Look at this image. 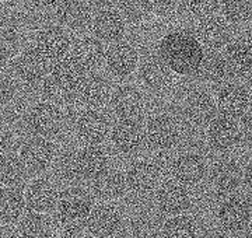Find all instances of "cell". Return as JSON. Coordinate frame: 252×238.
Segmentation results:
<instances>
[{
  "label": "cell",
  "instance_id": "29",
  "mask_svg": "<svg viewBox=\"0 0 252 238\" xmlns=\"http://www.w3.org/2000/svg\"><path fill=\"white\" fill-rule=\"evenodd\" d=\"M27 168L20 157L10 153L0 154V183L9 188H16L24 181Z\"/></svg>",
  "mask_w": 252,
  "mask_h": 238
},
{
  "label": "cell",
  "instance_id": "13",
  "mask_svg": "<svg viewBox=\"0 0 252 238\" xmlns=\"http://www.w3.org/2000/svg\"><path fill=\"white\" fill-rule=\"evenodd\" d=\"M109 133L108 118L98 110H87L76 120V135L89 147L101 145Z\"/></svg>",
  "mask_w": 252,
  "mask_h": 238
},
{
  "label": "cell",
  "instance_id": "19",
  "mask_svg": "<svg viewBox=\"0 0 252 238\" xmlns=\"http://www.w3.org/2000/svg\"><path fill=\"white\" fill-rule=\"evenodd\" d=\"M26 208L34 213H46L54 210L59 201L58 189L46 179H34L27 185L24 193Z\"/></svg>",
  "mask_w": 252,
  "mask_h": 238
},
{
  "label": "cell",
  "instance_id": "6",
  "mask_svg": "<svg viewBox=\"0 0 252 238\" xmlns=\"http://www.w3.org/2000/svg\"><path fill=\"white\" fill-rule=\"evenodd\" d=\"M56 219L63 229H80L90 214L93 205L86 195L69 192L59 198L56 205Z\"/></svg>",
  "mask_w": 252,
  "mask_h": 238
},
{
  "label": "cell",
  "instance_id": "20",
  "mask_svg": "<svg viewBox=\"0 0 252 238\" xmlns=\"http://www.w3.org/2000/svg\"><path fill=\"white\" fill-rule=\"evenodd\" d=\"M144 140V132L137 120L119 119L111 130V142L121 153L137 151Z\"/></svg>",
  "mask_w": 252,
  "mask_h": 238
},
{
  "label": "cell",
  "instance_id": "39",
  "mask_svg": "<svg viewBox=\"0 0 252 238\" xmlns=\"http://www.w3.org/2000/svg\"><path fill=\"white\" fill-rule=\"evenodd\" d=\"M10 58V49L1 39H0V70L7 64Z\"/></svg>",
  "mask_w": 252,
  "mask_h": 238
},
{
  "label": "cell",
  "instance_id": "27",
  "mask_svg": "<svg viewBox=\"0 0 252 238\" xmlns=\"http://www.w3.org/2000/svg\"><path fill=\"white\" fill-rule=\"evenodd\" d=\"M18 236L21 238H51L52 221L42 213L30 211L18 221Z\"/></svg>",
  "mask_w": 252,
  "mask_h": 238
},
{
  "label": "cell",
  "instance_id": "17",
  "mask_svg": "<svg viewBox=\"0 0 252 238\" xmlns=\"http://www.w3.org/2000/svg\"><path fill=\"white\" fill-rule=\"evenodd\" d=\"M104 62L108 70L117 77H127L139 66V54L127 42H115L105 51Z\"/></svg>",
  "mask_w": 252,
  "mask_h": 238
},
{
  "label": "cell",
  "instance_id": "42",
  "mask_svg": "<svg viewBox=\"0 0 252 238\" xmlns=\"http://www.w3.org/2000/svg\"><path fill=\"white\" fill-rule=\"evenodd\" d=\"M241 238H250V237H248V236H245V237H241Z\"/></svg>",
  "mask_w": 252,
  "mask_h": 238
},
{
  "label": "cell",
  "instance_id": "41",
  "mask_svg": "<svg viewBox=\"0 0 252 238\" xmlns=\"http://www.w3.org/2000/svg\"><path fill=\"white\" fill-rule=\"evenodd\" d=\"M4 26H6V16H4V13L0 10V31L4 28Z\"/></svg>",
  "mask_w": 252,
  "mask_h": 238
},
{
  "label": "cell",
  "instance_id": "9",
  "mask_svg": "<svg viewBox=\"0 0 252 238\" xmlns=\"http://www.w3.org/2000/svg\"><path fill=\"white\" fill-rule=\"evenodd\" d=\"M189 191L177 181H165L156 189V206L165 216H180L190 208Z\"/></svg>",
  "mask_w": 252,
  "mask_h": 238
},
{
  "label": "cell",
  "instance_id": "8",
  "mask_svg": "<svg viewBox=\"0 0 252 238\" xmlns=\"http://www.w3.org/2000/svg\"><path fill=\"white\" fill-rule=\"evenodd\" d=\"M124 224L122 213L111 203H101L91 209L84 226L94 238H112Z\"/></svg>",
  "mask_w": 252,
  "mask_h": 238
},
{
  "label": "cell",
  "instance_id": "1",
  "mask_svg": "<svg viewBox=\"0 0 252 238\" xmlns=\"http://www.w3.org/2000/svg\"><path fill=\"white\" fill-rule=\"evenodd\" d=\"M72 45V38L59 28L39 31L34 42L27 46L14 60V72L21 82L36 86L45 80L52 64L66 55Z\"/></svg>",
  "mask_w": 252,
  "mask_h": 238
},
{
  "label": "cell",
  "instance_id": "15",
  "mask_svg": "<svg viewBox=\"0 0 252 238\" xmlns=\"http://www.w3.org/2000/svg\"><path fill=\"white\" fill-rule=\"evenodd\" d=\"M241 139V130L234 119L219 115L207 125L209 145L216 151H230Z\"/></svg>",
  "mask_w": 252,
  "mask_h": 238
},
{
  "label": "cell",
  "instance_id": "34",
  "mask_svg": "<svg viewBox=\"0 0 252 238\" xmlns=\"http://www.w3.org/2000/svg\"><path fill=\"white\" fill-rule=\"evenodd\" d=\"M224 21L228 24H244L252 17V3L250 0H231L220 3Z\"/></svg>",
  "mask_w": 252,
  "mask_h": 238
},
{
  "label": "cell",
  "instance_id": "40",
  "mask_svg": "<svg viewBox=\"0 0 252 238\" xmlns=\"http://www.w3.org/2000/svg\"><path fill=\"white\" fill-rule=\"evenodd\" d=\"M196 238H227L223 231H220V230H206V231H203L202 234H198V237Z\"/></svg>",
  "mask_w": 252,
  "mask_h": 238
},
{
  "label": "cell",
  "instance_id": "36",
  "mask_svg": "<svg viewBox=\"0 0 252 238\" xmlns=\"http://www.w3.org/2000/svg\"><path fill=\"white\" fill-rule=\"evenodd\" d=\"M16 94V84L9 74L0 72V108L7 105L14 98Z\"/></svg>",
  "mask_w": 252,
  "mask_h": 238
},
{
  "label": "cell",
  "instance_id": "38",
  "mask_svg": "<svg viewBox=\"0 0 252 238\" xmlns=\"http://www.w3.org/2000/svg\"><path fill=\"white\" fill-rule=\"evenodd\" d=\"M55 238H90L81 229H63Z\"/></svg>",
  "mask_w": 252,
  "mask_h": 238
},
{
  "label": "cell",
  "instance_id": "16",
  "mask_svg": "<svg viewBox=\"0 0 252 238\" xmlns=\"http://www.w3.org/2000/svg\"><path fill=\"white\" fill-rule=\"evenodd\" d=\"M171 173L175 181L185 188L193 186L205 179L207 164L205 158L196 153H182L172 161Z\"/></svg>",
  "mask_w": 252,
  "mask_h": 238
},
{
  "label": "cell",
  "instance_id": "30",
  "mask_svg": "<svg viewBox=\"0 0 252 238\" xmlns=\"http://www.w3.org/2000/svg\"><path fill=\"white\" fill-rule=\"evenodd\" d=\"M198 234V223L188 214L170 217L161 227V238H196Z\"/></svg>",
  "mask_w": 252,
  "mask_h": 238
},
{
  "label": "cell",
  "instance_id": "32",
  "mask_svg": "<svg viewBox=\"0 0 252 238\" xmlns=\"http://www.w3.org/2000/svg\"><path fill=\"white\" fill-rule=\"evenodd\" d=\"M228 66L225 63L224 56L217 52H207L203 55L202 63L199 66V74L203 80L210 83H220L228 74Z\"/></svg>",
  "mask_w": 252,
  "mask_h": 238
},
{
  "label": "cell",
  "instance_id": "21",
  "mask_svg": "<svg viewBox=\"0 0 252 238\" xmlns=\"http://www.w3.org/2000/svg\"><path fill=\"white\" fill-rule=\"evenodd\" d=\"M94 38L99 42H119L125 34V20L117 10H101L91 23Z\"/></svg>",
  "mask_w": 252,
  "mask_h": 238
},
{
  "label": "cell",
  "instance_id": "31",
  "mask_svg": "<svg viewBox=\"0 0 252 238\" xmlns=\"http://www.w3.org/2000/svg\"><path fill=\"white\" fill-rule=\"evenodd\" d=\"M127 185L125 177L119 173L104 174L94 183V193L102 201H117L125 195Z\"/></svg>",
  "mask_w": 252,
  "mask_h": 238
},
{
  "label": "cell",
  "instance_id": "35",
  "mask_svg": "<svg viewBox=\"0 0 252 238\" xmlns=\"http://www.w3.org/2000/svg\"><path fill=\"white\" fill-rule=\"evenodd\" d=\"M185 7L199 20L215 16V11L220 9V3L216 1H189L185 3Z\"/></svg>",
  "mask_w": 252,
  "mask_h": 238
},
{
  "label": "cell",
  "instance_id": "3",
  "mask_svg": "<svg viewBox=\"0 0 252 238\" xmlns=\"http://www.w3.org/2000/svg\"><path fill=\"white\" fill-rule=\"evenodd\" d=\"M26 126L39 138H52L61 132L63 126V114L54 102H36L27 111Z\"/></svg>",
  "mask_w": 252,
  "mask_h": 238
},
{
  "label": "cell",
  "instance_id": "37",
  "mask_svg": "<svg viewBox=\"0 0 252 238\" xmlns=\"http://www.w3.org/2000/svg\"><path fill=\"white\" fill-rule=\"evenodd\" d=\"M13 143V136L7 126H4L3 123H0V154L6 153L7 149Z\"/></svg>",
  "mask_w": 252,
  "mask_h": 238
},
{
  "label": "cell",
  "instance_id": "7",
  "mask_svg": "<svg viewBox=\"0 0 252 238\" xmlns=\"http://www.w3.org/2000/svg\"><path fill=\"white\" fill-rule=\"evenodd\" d=\"M216 107L223 117L230 119L243 118L250 110L251 95L248 89L238 83H225L216 95Z\"/></svg>",
  "mask_w": 252,
  "mask_h": 238
},
{
  "label": "cell",
  "instance_id": "18",
  "mask_svg": "<svg viewBox=\"0 0 252 238\" xmlns=\"http://www.w3.org/2000/svg\"><path fill=\"white\" fill-rule=\"evenodd\" d=\"M111 107L119 119L137 120L143 112V95L133 86H121L111 95Z\"/></svg>",
  "mask_w": 252,
  "mask_h": 238
},
{
  "label": "cell",
  "instance_id": "22",
  "mask_svg": "<svg viewBox=\"0 0 252 238\" xmlns=\"http://www.w3.org/2000/svg\"><path fill=\"white\" fill-rule=\"evenodd\" d=\"M184 111L190 123L196 126H207L216 118V101L207 92L193 91L187 97Z\"/></svg>",
  "mask_w": 252,
  "mask_h": 238
},
{
  "label": "cell",
  "instance_id": "28",
  "mask_svg": "<svg viewBox=\"0 0 252 238\" xmlns=\"http://www.w3.org/2000/svg\"><path fill=\"white\" fill-rule=\"evenodd\" d=\"M140 79L152 90H162L171 82V72L158 58H149L140 66Z\"/></svg>",
  "mask_w": 252,
  "mask_h": 238
},
{
  "label": "cell",
  "instance_id": "23",
  "mask_svg": "<svg viewBox=\"0 0 252 238\" xmlns=\"http://www.w3.org/2000/svg\"><path fill=\"white\" fill-rule=\"evenodd\" d=\"M209 178L219 192H233L243 182V170L234 160L223 158L212 165Z\"/></svg>",
  "mask_w": 252,
  "mask_h": 238
},
{
  "label": "cell",
  "instance_id": "25",
  "mask_svg": "<svg viewBox=\"0 0 252 238\" xmlns=\"http://www.w3.org/2000/svg\"><path fill=\"white\" fill-rule=\"evenodd\" d=\"M109 100V84L98 73H91L79 92L80 104L87 105L90 110H97Z\"/></svg>",
  "mask_w": 252,
  "mask_h": 238
},
{
  "label": "cell",
  "instance_id": "5",
  "mask_svg": "<svg viewBox=\"0 0 252 238\" xmlns=\"http://www.w3.org/2000/svg\"><path fill=\"white\" fill-rule=\"evenodd\" d=\"M216 219L225 233L243 234L251 223V206L243 196H230L219 205Z\"/></svg>",
  "mask_w": 252,
  "mask_h": 238
},
{
  "label": "cell",
  "instance_id": "4",
  "mask_svg": "<svg viewBox=\"0 0 252 238\" xmlns=\"http://www.w3.org/2000/svg\"><path fill=\"white\" fill-rule=\"evenodd\" d=\"M109 158L98 146L84 147L76 151L69 163V173L86 181H97L108 173Z\"/></svg>",
  "mask_w": 252,
  "mask_h": 238
},
{
  "label": "cell",
  "instance_id": "24",
  "mask_svg": "<svg viewBox=\"0 0 252 238\" xmlns=\"http://www.w3.org/2000/svg\"><path fill=\"white\" fill-rule=\"evenodd\" d=\"M223 56L228 66V70L241 76L250 74L252 63V44L250 35L230 41V44L225 46Z\"/></svg>",
  "mask_w": 252,
  "mask_h": 238
},
{
  "label": "cell",
  "instance_id": "26",
  "mask_svg": "<svg viewBox=\"0 0 252 238\" xmlns=\"http://www.w3.org/2000/svg\"><path fill=\"white\" fill-rule=\"evenodd\" d=\"M26 210L24 193L18 188H0V221L4 224L16 223Z\"/></svg>",
  "mask_w": 252,
  "mask_h": 238
},
{
  "label": "cell",
  "instance_id": "11",
  "mask_svg": "<svg viewBox=\"0 0 252 238\" xmlns=\"http://www.w3.org/2000/svg\"><path fill=\"white\" fill-rule=\"evenodd\" d=\"M126 185L140 196L149 195L160 186L161 168L149 160H139L129 167L125 177Z\"/></svg>",
  "mask_w": 252,
  "mask_h": 238
},
{
  "label": "cell",
  "instance_id": "33",
  "mask_svg": "<svg viewBox=\"0 0 252 238\" xmlns=\"http://www.w3.org/2000/svg\"><path fill=\"white\" fill-rule=\"evenodd\" d=\"M56 7L59 19L67 27L81 28L90 21V9L86 3H56Z\"/></svg>",
  "mask_w": 252,
  "mask_h": 238
},
{
  "label": "cell",
  "instance_id": "2",
  "mask_svg": "<svg viewBox=\"0 0 252 238\" xmlns=\"http://www.w3.org/2000/svg\"><path fill=\"white\" fill-rule=\"evenodd\" d=\"M205 49L193 34L177 30L165 34L158 45V59L171 72L180 76L196 74Z\"/></svg>",
  "mask_w": 252,
  "mask_h": 238
},
{
  "label": "cell",
  "instance_id": "14",
  "mask_svg": "<svg viewBox=\"0 0 252 238\" xmlns=\"http://www.w3.org/2000/svg\"><path fill=\"white\" fill-rule=\"evenodd\" d=\"M55 156V147L49 139L32 136L27 139L20 149V160L26 168L31 171H44L46 170Z\"/></svg>",
  "mask_w": 252,
  "mask_h": 238
},
{
  "label": "cell",
  "instance_id": "10",
  "mask_svg": "<svg viewBox=\"0 0 252 238\" xmlns=\"http://www.w3.org/2000/svg\"><path fill=\"white\" fill-rule=\"evenodd\" d=\"M144 138L156 150H170L178 145L181 130L178 123L168 115H156L147 122Z\"/></svg>",
  "mask_w": 252,
  "mask_h": 238
},
{
  "label": "cell",
  "instance_id": "12",
  "mask_svg": "<svg viewBox=\"0 0 252 238\" xmlns=\"http://www.w3.org/2000/svg\"><path fill=\"white\" fill-rule=\"evenodd\" d=\"M195 38L198 42L209 49V52H217L224 48L231 41V28L223 17L210 16L203 20H199Z\"/></svg>",
  "mask_w": 252,
  "mask_h": 238
}]
</instances>
